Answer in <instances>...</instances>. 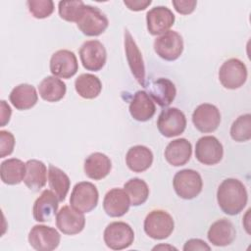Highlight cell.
Instances as JSON below:
<instances>
[{"instance_id":"37","label":"cell","mask_w":251,"mask_h":251,"mask_svg":"<svg viewBox=\"0 0 251 251\" xmlns=\"http://www.w3.org/2000/svg\"><path fill=\"white\" fill-rule=\"evenodd\" d=\"M172 4L174 5L176 11L181 15H188L192 13L197 5L195 0H173Z\"/></svg>"},{"instance_id":"15","label":"cell","mask_w":251,"mask_h":251,"mask_svg":"<svg viewBox=\"0 0 251 251\" xmlns=\"http://www.w3.org/2000/svg\"><path fill=\"white\" fill-rule=\"evenodd\" d=\"M58 229L67 235H75L82 231L85 226L83 213L75 210L72 206H63L56 215Z\"/></svg>"},{"instance_id":"21","label":"cell","mask_w":251,"mask_h":251,"mask_svg":"<svg viewBox=\"0 0 251 251\" xmlns=\"http://www.w3.org/2000/svg\"><path fill=\"white\" fill-rule=\"evenodd\" d=\"M129 114L138 122L149 121L156 112L152 98L144 90H138L133 95L129 103Z\"/></svg>"},{"instance_id":"20","label":"cell","mask_w":251,"mask_h":251,"mask_svg":"<svg viewBox=\"0 0 251 251\" xmlns=\"http://www.w3.org/2000/svg\"><path fill=\"white\" fill-rule=\"evenodd\" d=\"M129 206V197L125 189L122 188H112L106 193L103 200L104 211L113 218L122 217L126 214Z\"/></svg>"},{"instance_id":"6","label":"cell","mask_w":251,"mask_h":251,"mask_svg":"<svg viewBox=\"0 0 251 251\" xmlns=\"http://www.w3.org/2000/svg\"><path fill=\"white\" fill-rule=\"evenodd\" d=\"M76 25L84 35L98 36L107 29L109 21L99 8L85 5Z\"/></svg>"},{"instance_id":"38","label":"cell","mask_w":251,"mask_h":251,"mask_svg":"<svg viewBox=\"0 0 251 251\" xmlns=\"http://www.w3.org/2000/svg\"><path fill=\"white\" fill-rule=\"evenodd\" d=\"M184 251H196V250H211V247L202 239L191 238L184 243Z\"/></svg>"},{"instance_id":"7","label":"cell","mask_w":251,"mask_h":251,"mask_svg":"<svg viewBox=\"0 0 251 251\" xmlns=\"http://www.w3.org/2000/svg\"><path fill=\"white\" fill-rule=\"evenodd\" d=\"M219 79L225 88L237 89L247 79V68L239 59H228L219 70Z\"/></svg>"},{"instance_id":"36","label":"cell","mask_w":251,"mask_h":251,"mask_svg":"<svg viewBox=\"0 0 251 251\" xmlns=\"http://www.w3.org/2000/svg\"><path fill=\"white\" fill-rule=\"evenodd\" d=\"M15 147V137L7 130L0 131V158L10 155Z\"/></svg>"},{"instance_id":"24","label":"cell","mask_w":251,"mask_h":251,"mask_svg":"<svg viewBox=\"0 0 251 251\" xmlns=\"http://www.w3.org/2000/svg\"><path fill=\"white\" fill-rule=\"evenodd\" d=\"M192 146L185 138H177L171 141L165 149V159L175 167L185 165L191 157Z\"/></svg>"},{"instance_id":"32","label":"cell","mask_w":251,"mask_h":251,"mask_svg":"<svg viewBox=\"0 0 251 251\" xmlns=\"http://www.w3.org/2000/svg\"><path fill=\"white\" fill-rule=\"evenodd\" d=\"M124 189L127 193L130 205L132 206L142 205L149 196V187L147 183L138 177H133L127 180L124 185Z\"/></svg>"},{"instance_id":"27","label":"cell","mask_w":251,"mask_h":251,"mask_svg":"<svg viewBox=\"0 0 251 251\" xmlns=\"http://www.w3.org/2000/svg\"><path fill=\"white\" fill-rule=\"evenodd\" d=\"M9 99L16 109L24 111L32 108L37 103L38 94L34 86L22 83L12 89Z\"/></svg>"},{"instance_id":"39","label":"cell","mask_w":251,"mask_h":251,"mask_svg":"<svg viewBox=\"0 0 251 251\" xmlns=\"http://www.w3.org/2000/svg\"><path fill=\"white\" fill-rule=\"evenodd\" d=\"M124 4L131 11H142L151 4V0H125Z\"/></svg>"},{"instance_id":"4","label":"cell","mask_w":251,"mask_h":251,"mask_svg":"<svg viewBox=\"0 0 251 251\" xmlns=\"http://www.w3.org/2000/svg\"><path fill=\"white\" fill-rule=\"evenodd\" d=\"M98 199L99 193L97 187L89 181H80L72 190L70 204L75 210L84 214L96 208Z\"/></svg>"},{"instance_id":"33","label":"cell","mask_w":251,"mask_h":251,"mask_svg":"<svg viewBox=\"0 0 251 251\" xmlns=\"http://www.w3.org/2000/svg\"><path fill=\"white\" fill-rule=\"evenodd\" d=\"M230 136L237 142L248 141L251 138V115L239 116L230 126Z\"/></svg>"},{"instance_id":"19","label":"cell","mask_w":251,"mask_h":251,"mask_svg":"<svg viewBox=\"0 0 251 251\" xmlns=\"http://www.w3.org/2000/svg\"><path fill=\"white\" fill-rule=\"evenodd\" d=\"M148 95L161 107H168L176 98V89L173 81L165 77H159L145 85Z\"/></svg>"},{"instance_id":"31","label":"cell","mask_w":251,"mask_h":251,"mask_svg":"<svg viewBox=\"0 0 251 251\" xmlns=\"http://www.w3.org/2000/svg\"><path fill=\"white\" fill-rule=\"evenodd\" d=\"M75 88L80 97L94 99L100 94L102 83L98 76L92 74H81L75 80Z\"/></svg>"},{"instance_id":"29","label":"cell","mask_w":251,"mask_h":251,"mask_svg":"<svg viewBox=\"0 0 251 251\" xmlns=\"http://www.w3.org/2000/svg\"><path fill=\"white\" fill-rule=\"evenodd\" d=\"M25 175V164L17 158L3 161L0 166L1 180L9 185L19 184L24 180Z\"/></svg>"},{"instance_id":"41","label":"cell","mask_w":251,"mask_h":251,"mask_svg":"<svg viewBox=\"0 0 251 251\" xmlns=\"http://www.w3.org/2000/svg\"><path fill=\"white\" fill-rule=\"evenodd\" d=\"M161 248H169V249H175V250H176V248H175V247H173V246H164V245H159V246H155L154 248H153V250H156V249H161Z\"/></svg>"},{"instance_id":"13","label":"cell","mask_w":251,"mask_h":251,"mask_svg":"<svg viewBox=\"0 0 251 251\" xmlns=\"http://www.w3.org/2000/svg\"><path fill=\"white\" fill-rule=\"evenodd\" d=\"M78 70L77 59L74 52L62 49L55 52L50 59V72L54 76L71 78Z\"/></svg>"},{"instance_id":"40","label":"cell","mask_w":251,"mask_h":251,"mask_svg":"<svg viewBox=\"0 0 251 251\" xmlns=\"http://www.w3.org/2000/svg\"><path fill=\"white\" fill-rule=\"evenodd\" d=\"M11 113L12 111L10 106L4 100H2L1 101V126H4L7 123H9Z\"/></svg>"},{"instance_id":"28","label":"cell","mask_w":251,"mask_h":251,"mask_svg":"<svg viewBox=\"0 0 251 251\" xmlns=\"http://www.w3.org/2000/svg\"><path fill=\"white\" fill-rule=\"evenodd\" d=\"M40 97L47 102H58L66 94V83L54 75L44 77L38 85Z\"/></svg>"},{"instance_id":"8","label":"cell","mask_w":251,"mask_h":251,"mask_svg":"<svg viewBox=\"0 0 251 251\" xmlns=\"http://www.w3.org/2000/svg\"><path fill=\"white\" fill-rule=\"evenodd\" d=\"M157 127L165 137H174L181 134L186 127V118L177 108L164 109L157 121Z\"/></svg>"},{"instance_id":"23","label":"cell","mask_w":251,"mask_h":251,"mask_svg":"<svg viewBox=\"0 0 251 251\" xmlns=\"http://www.w3.org/2000/svg\"><path fill=\"white\" fill-rule=\"evenodd\" d=\"M112 169L110 158L100 152L90 154L84 160L83 170L86 176L94 180H100L106 177Z\"/></svg>"},{"instance_id":"18","label":"cell","mask_w":251,"mask_h":251,"mask_svg":"<svg viewBox=\"0 0 251 251\" xmlns=\"http://www.w3.org/2000/svg\"><path fill=\"white\" fill-rule=\"evenodd\" d=\"M58 202L59 199L52 190H43L33 204L32 214L34 220L39 223L50 222L57 213Z\"/></svg>"},{"instance_id":"26","label":"cell","mask_w":251,"mask_h":251,"mask_svg":"<svg viewBox=\"0 0 251 251\" xmlns=\"http://www.w3.org/2000/svg\"><path fill=\"white\" fill-rule=\"evenodd\" d=\"M47 180V168L45 164L39 160L31 159L25 163V175L24 182L28 189L39 191Z\"/></svg>"},{"instance_id":"5","label":"cell","mask_w":251,"mask_h":251,"mask_svg":"<svg viewBox=\"0 0 251 251\" xmlns=\"http://www.w3.org/2000/svg\"><path fill=\"white\" fill-rule=\"evenodd\" d=\"M103 238L105 244L110 249L123 250L133 243L134 231L125 222H113L106 226Z\"/></svg>"},{"instance_id":"3","label":"cell","mask_w":251,"mask_h":251,"mask_svg":"<svg viewBox=\"0 0 251 251\" xmlns=\"http://www.w3.org/2000/svg\"><path fill=\"white\" fill-rule=\"evenodd\" d=\"M176 193L182 199H193L202 191L203 181L198 172L191 169L178 171L173 179Z\"/></svg>"},{"instance_id":"14","label":"cell","mask_w":251,"mask_h":251,"mask_svg":"<svg viewBox=\"0 0 251 251\" xmlns=\"http://www.w3.org/2000/svg\"><path fill=\"white\" fill-rule=\"evenodd\" d=\"M192 123L199 131L204 133L212 132L220 126L221 113L213 104H200L193 111Z\"/></svg>"},{"instance_id":"11","label":"cell","mask_w":251,"mask_h":251,"mask_svg":"<svg viewBox=\"0 0 251 251\" xmlns=\"http://www.w3.org/2000/svg\"><path fill=\"white\" fill-rule=\"evenodd\" d=\"M61 240V235L56 228L44 225H36L28 233L30 246L37 251H52L56 249Z\"/></svg>"},{"instance_id":"34","label":"cell","mask_w":251,"mask_h":251,"mask_svg":"<svg viewBox=\"0 0 251 251\" xmlns=\"http://www.w3.org/2000/svg\"><path fill=\"white\" fill-rule=\"evenodd\" d=\"M85 4L80 0L75 1H60L58 4V12L60 17L71 23H77L82 15Z\"/></svg>"},{"instance_id":"9","label":"cell","mask_w":251,"mask_h":251,"mask_svg":"<svg viewBox=\"0 0 251 251\" xmlns=\"http://www.w3.org/2000/svg\"><path fill=\"white\" fill-rule=\"evenodd\" d=\"M154 50L160 58L166 61H175L183 51V39L178 32L168 30L155 39Z\"/></svg>"},{"instance_id":"22","label":"cell","mask_w":251,"mask_h":251,"mask_svg":"<svg viewBox=\"0 0 251 251\" xmlns=\"http://www.w3.org/2000/svg\"><path fill=\"white\" fill-rule=\"evenodd\" d=\"M236 231L230 221L221 219L213 223L208 230V240L215 246H227L235 239Z\"/></svg>"},{"instance_id":"10","label":"cell","mask_w":251,"mask_h":251,"mask_svg":"<svg viewBox=\"0 0 251 251\" xmlns=\"http://www.w3.org/2000/svg\"><path fill=\"white\" fill-rule=\"evenodd\" d=\"M79 58L84 69L98 72L106 64L107 52L99 40H87L79 48Z\"/></svg>"},{"instance_id":"2","label":"cell","mask_w":251,"mask_h":251,"mask_svg":"<svg viewBox=\"0 0 251 251\" xmlns=\"http://www.w3.org/2000/svg\"><path fill=\"white\" fill-rule=\"evenodd\" d=\"M145 233L157 240L168 238L175 228V222L173 217L164 210L151 211L144 220Z\"/></svg>"},{"instance_id":"35","label":"cell","mask_w":251,"mask_h":251,"mask_svg":"<svg viewBox=\"0 0 251 251\" xmlns=\"http://www.w3.org/2000/svg\"><path fill=\"white\" fill-rule=\"evenodd\" d=\"M26 4L29 13L35 19L48 18L54 11V2L52 0H28Z\"/></svg>"},{"instance_id":"30","label":"cell","mask_w":251,"mask_h":251,"mask_svg":"<svg viewBox=\"0 0 251 251\" xmlns=\"http://www.w3.org/2000/svg\"><path fill=\"white\" fill-rule=\"evenodd\" d=\"M48 183L51 190L58 197L59 201L63 202L66 199L71 186V180L68 175L61 169L53 165H49Z\"/></svg>"},{"instance_id":"1","label":"cell","mask_w":251,"mask_h":251,"mask_svg":"<svg viewBox=\"0 0 251 251\" xmlns=\"http://www.w3.org/2000/svg\"><path fill=\"white\" fill-rule=\"evenodd\" d=\"M248 194L244 184L236 178H226L217 190V201L221 210L230 216L239 214L246 206Z\"/></svg>"},{"instance_id":"25","label":"cell","mask_w":251,"mask_h":251,"mask_svg":"<svg viewBox=\"0 0 251 251\" xmlns=\"http://www.w3.org/2000/svg\"><path fill=\"white\" fill-rule=\"evenodd\" d=\"M126 163L130 171L142 173L151 167L153 163V153L146 146H132L126 155Z\"/></svg>"},{"instance_id":"16","label":"cell","mask_w":251,"mask_h":251,"mask_svg":"<svg viewBox=\"0 0 251 251\" xmlns=\"http://www.w3.org/2000/svg\"><path fill=\"white\" fill-rule=\"evenodd\" d=\"M174 13L166 6H156L150 9L146 14V24L149 33L160 35L173 26L175 24Z\"/></svg>"},{"instance_id":"17","label":"cell","mask_w":251,"mask_h":251,"mask_svg":"<svg viewBox=\"0 0 251 251\" xmlns=\"http://www.w3.org/2000/svg\"><path fill=\"white\" fill-rule=\"evenodd\" d=\"M125 51L133 76L140 85L145 86V67L142 55L133 37L127 29L125 30Z\"/></svg>"},{"instance_id":"12","label":"cell","mask_w":251,"mask_h":251,"mask_svg":"<svg viewBox=\"0 0 251 251\" xmlns=\"http://www.w3.org/2000/svg\"><path fill=\"white\" fill-rule=\"evenodd\" d=\"M224 155L222 143L213 135L200 137L195 145V157L204 165L212 166L220 163Z\"/></svg>"}]
</instances>
